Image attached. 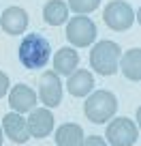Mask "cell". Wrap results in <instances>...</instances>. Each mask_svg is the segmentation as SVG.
Masks as SVG:
<instances>
[{"label":"cell","instance_id":"obj_1","mask_svg":"<svg viewBox=\"0 0 141 146\" xmlns=\"http://www.w3.org/2000/svg\"><path fill=\"white\" fill-rule=\"evenodd\" d=\"M17 56H19V62L26 69H43L51 58L49 41L39 32H30L26 39H22Z\"/></svg>","mask_w":141,"mask_h":146},{"label":"cell","instance_id":"obj_2","mask_svg":"<svg viewBox=\"0 0 141 146\" xmlns=\"http://www.w3.org/2000/svg\"><path fill=\"white\" fill-rule=\"evenodd\" d=\"M118 112V99L111 90H92L83 105V114L90 123L105 125Z\"/></svg>","mask_w":141,"mask_h":146},{"label":"cell","instance_id":"obj_3","mask_svg":"<svg viewBox=\"0 0 141 146\" xmlns=\"http://www.w3.org/2000/svg\"><path fill=\"white\" fill-rule=\"evenodd\" d=\"M120 56H122V50L115 41H109V39H103L96 45H92L90 50V64L98 75H113L118 71V62Z\"/></svg>","mask_w":141,"mask_h":146},{"label":"cell","instance_id":"obj_4","mask_svg":"<svg viewBox=\"0 0 141 146\" xmlns=\"http://www.w3.org/2000/svg\"><path fill=\"white\" fill-rule=\"evenodd\" d=\"M105 140L111 146H132L139 140V127L126 116L113 118L105 129Z\"/></svg>","mask_w":141,"mask_h":146},{"label":"cell","instance_id":"obj_5","mask_svg":"<svg viewBox=\"0 0 141 146\" xmlns=\"http://www.w3.org/2000/svg\"><path fill=\"white\" fill-rule=\"evenodd\" d=\"M137 15L132 11V7L124 0H111L109 5L103 9V22L115 32L128 30V28L135 24Z\"/></svg>","mask_w":141,"mask_h":146},{"label":"cell","instance_id":"obj_6","mask_svg":"<svg viewBox=\"0 0 141 146\" xmlns=\"http://www.w3.org/2000/svg\"><path fill=\"white\" fill-rule=\"evenodd\" d=\"M66 39L71 45L75 47H88L94 43L96 39V24L86 15H77V17L66 22Z\"/></svg>","mask_w":141,"mask_h":146},{"label":"cell","instance_id":"obj_7","mask_svg":"<svg viewBox=\"0 0 141 146\" xmlns=\"http://www.w3.org/2000/svg\"><path fill=\"white\" fill-rule=\"evenodd\" d=\"M39 99L43 101L45 108H58L62 103V82H60L58 73L47 71L39 80Z\"/></svg>","mask_w":141,"mask_h":146},{"label":"cell","instance_id":"obj_8","mask_svg":"<svg viewBox=\"0 0 141 146\" xmlns=\"http://www.w3.org/2000/svg\"><path fill=\"white\" fill-rule=\"evenodd\" d=\"M28 125V133L32 137H47L51 131H54V125H56V118H54V112L49 108H34L30 110V116L26 120Z\"/></svg>","mask_w":141,"mask_h":146},{"label":"cell","instance_id":"obj_9","mask_svg":"<svg viewBox=\"0 0 141 146\" xmlns=\"http://www.w3.org/2000/svg\"><path fill=\"white\" fill-rule=\"evenodd\" d=\"M37 101H39L37 92L32 90L28 84H15L13 90H9V105L17 114H26L30 110H34Z\"/></svg>","mask_w":141,"mask_h":146},{"label":"cell","instance_id":"obj_10","mask_svg":"<svg viewBox=\"0 0 141 146\" xmlns=\"http://www.w3.org/2000/svg\"><path fill=\"white\" fill-rule=\"evenodd\" d=\"M0 125H2V133H5L11 142H15V144H26V142L30 140L26 118H24L22 114H17V112L5 114V118H2Z\"/></svg>","mask_w":141,"mask_h":146},{"label":"cell","instance_id":"obj_11","mask_svg":"<svg viewBox=\"0 0 141 146\" xmlns=\"http://www.w3.org/2000/svg\"><path fill=\"white\" fill-rule=\"evenodd\" d=\"M0 26L7 35H22L24 30L28 28V13L22 9V7H9V9L2 11L0 15Z\"/></svg>","mask_w":141,"mask_h":146},{"label":"cell","instance_id":"obj_12","mask_svg":"<svg viewBox=\"0 0 141 146\" xmlns=\"http://www.w3.org/2000/svg\"><path fill=\"white\" fill-rule=\"evenodd\" d=\"M66 90L73 97H77V99L88 97L94 90V78H92V73L86 71V69H75L66 80Z\"/></svg>","mask_w":141,"mask_h":146},{"label":"cell","instance_id":"obj_13","mask_svg":"<svg viewBox=\"0 0 141 146\" xmlns=\"http://www.w3.org/2000/svg\"><path fill=\"white\" fill-rule=\"evenodd\" d=\"M79 64V56L75 52V47H60L54 56V73L60 75H71Z\"/></svg>","mask_w":141,"mask_h":146},{"label":"cell","instance_id":"obj_14","mask_svg":"<svg viewBox=\"0 0 141 146\" xmlns=\"http://www.w3.org/2000/svg\"><path fill=\"white\" fill-rule=\"evenodd\" d=\"M118 67L122 69V73L132 82H139L141 80V50L139 47H131L126 54L120 56Z\"/></svg>","mask_w":141,"mask_h":146},{"label":"cell","instance_id":"obj_15","mask_svg":"<svg viewBox=\"0 0 141 146\" xmlns=\"http://www.w3.org/2000/svg\"><path fill=\"white\" fill-rule=\"evenodd\" d=\"M56 144L58 146H81L83 142V129L75 123H64L56 129Z\"/></svg>","mask_w":141,"mask_h":146},{"label":"cell","instance_id":"obj_16","mask_svg":"<svg viewBox=\"0 0 141 146\" xmlns=\"http://www.w3.org/2000/svg\"><path fill=\"white\" fill-rule=\"evenodd\" d=\"M43 19L49 26H62L64 22H68V7L64 0H49L43 7Z\"/></svg>","mask_w":141,"mask_h":146},{"label":"cell","instance_id":"obj_17","mask_svg":"<svg viewBox=\"0 0 141 146\" xmlns=\"http://www.w3.org/2000/svg\"><path fill=\"white\" fill-rule=\"evenodd\" d=\"M100 5V0H68L66 7L68 9H73L77 15H86V13H92L96 11Z\"/></svg>","mask_w":141,"mask_h":146},{"label":"cell","instance_id":"obj_18","mask_svg":"<svg viewBox=\"0 0 141 146\" xmlns=\"http://www.w3.org/2000/svg\"><path fill=\"white\" fill-rule=\"evenodd\" d=\"M81 146H109V144H107L100 135H88V137H83Z\"/></svg>","mask_w":141,"mask_h":146},{"label":"cell","instance_id":"obj_19","mask_svg":"<svg viewBox=\"0 0 141 146\" xmlns=\"http://www.w3.org/2000/svg\"><path fill=\"white\" fill-rule=\"evenodd\" d=\"M9 90H11V80H9V75H7V73L0 71V99H2Z\"/></svg>","mask_w":141,"mask_h":146},{"label":"cell","instance_id":"obj_20","mask_svg":"<svg viewBox=\"0 0 141 146\" xmlns=\"http://www.w3.org/2000/svg\"><path fill=\"white\" fill-rule=\"evenodd\" d=\"M2 137H5V133H2V125H0V146H2Z\"/></svg>","mask_w":141,"mask_h":146}]
</instances>
